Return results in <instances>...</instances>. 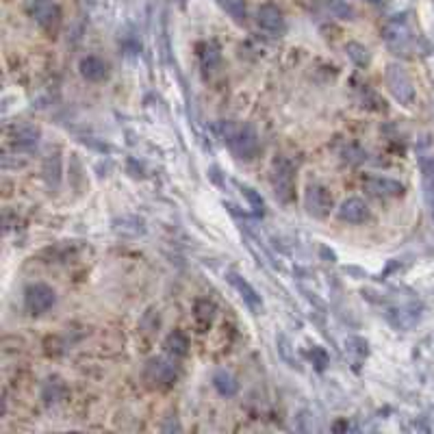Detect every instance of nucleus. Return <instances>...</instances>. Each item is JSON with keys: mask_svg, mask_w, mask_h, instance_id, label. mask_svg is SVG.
<instances>
[{"mask_svg": "<svg viewBox=\"0 0 434 434\" xmlns=\"http://www.w3.org/2000/svg\"><path fill=\"white\" fill-rule=\"evenodd\" d=\"M243 194H245V196L250 198V202H252V204H255V211L263 215V200H261V198H259V196H257L255 191H252L250 187H243Z\"/></svg>", "mask_w": 434, "mask_h": 434, "instance_id": "22", "label": "nucleus"}, {"mask_svg": "<svg viewBox=\"0 0 434 434\" xmlns=\"http://www.w3.org/2000/svg\"><path fill=\"white\" fill-rule=\"evenodd\" d=\"M44 176H46V180H48L50 187H55V189L59 187V180H61V159H59L57 152L46 159V163H44Z\"/></svg>", "mask_w": 434, "mask_h": 434, "instance_id": "18", "label": "nucleus"}, {"mask_svg": "<svg viewBox=\"0 0 434 434\" xmlns=\"http://www.w3.org/2000/svg\"><path fill=\"white\" fill-rule=\"evenodd\" d=\"M213 384H215L217 391H220V395H224V397H233L239 391V382L233 378V374H228L224 369H220L213 376Z\"/></svg>", "mask_w": 434, "mask_h": 434, "instance_id": "16", "label": "nucleus"}, {"mask_svg": "<svg viewBox=\"0 0 434 434\" xmlns=\"http://www.w3.org/2000/svg\"><path fill=\"white\" fill-rule=\"evenodd\" d=\"M384 81H386V87H389V91L393 94V98L397 102L404 104V106L413 104L415 87H413V81H411V77L406 74V69L402 65H395V63L389 65L386 67V74H384Z\"/></svg>", "mask_w": 434, "mask_h": 434, "instance_id": "4", "label": "nucleus"}, {"mask_svg": "<svg viewBox=\"0 0 434 434\" xmlns=\"http://www.w3.org/2000/svg\"><path fill=\"white\" fill-rule=\"evenodd\" d=\"M257 22H259L261 30H265L267 35H274V38H280V35L284 33V28H286L282 11L272 3H265V5L259 7Z\"/></svg>", "mask_w": 434, "mask_h": 434, "instance_id": "8", "label": "nucleus"}, {"mask_svg": "<svg viewBox=\"0 0 434 434\" xmlns=\"http://www.w3.org/2000/svg\"><path fill=\"white\" fill-rule=\"evenodd\" d=\"M269 183L280 202H291L296 198V165L284 157L274 159L269 169Z\"/></svg>", "mask_w": 434, "mask_h": 434, "instance_id": "3", "label": "nucleus"}, {"mask_svg": "<svg viewBox=\"0 0 434 434\" xmlns=\"http://www.w3.org/2000/svg\"><path fill=\"white\" fill-rule=\"evenodd\" d=\"M222 137L226 141V146L233 150L237 159L250 161L255 159L261 150L259 135L250 124L243 122H224L222 124Z\"/></svg>", "mask_w": 434, "mask_h": 434, "instance_id": "1", "label": "nucleus"}, {"mask_svg": "<svg viewBox=\"0 0 434 434\" xmlns=\"http://www.w3.org/2000/svg\"><path fill=\"white\" fill-rule=\"evenodd\" d=\"M347 55L358 63V65H363V63H367V59H369V55H367V48H363L360 44H347Z\"/></svg>", "mask_w": 434, "mask_h": 434, "instance_id": "21", "label": "nucleus"}, {"mask_svg": "<svg viewBox=\"0 0 434 434\" xmlns=\"http://www.w3.org/2000/svg\"><path fill=\"white\" fill-rule=\"evenodd\" d=\"M79 69H81V77H83V79H87V81H91V83H98V81L106 79V74H108V67H106V63H104L100 57H94V55H89V57L81 59Z\"/></svg>", "mask_w": 434, "mask_h": 434, "instance_id": "13", "label": "nucleus"}, {"mask_svg": "<svg viewBox=\"0 0 434 434\" xmlns=\"http://www.w3.org/2000/svg\"><path fill=\"white\" fill-rule=\"evenodd\" d=\"M384 42L395 55H411L417 48V35L406 16H395L384 26Z\"/></svg>", "mask_w": 434, "mask_h": 434, "instance_id": "2", "label": "nucleus"}, {"mask_svg": "<svg viewBox=\"0 0 434 434\" xmlns=\"http://www.w3.org/2000/svg\"><path fill=\"white\" fill-rule=\"evenodd\" d=\"M57 302V294L55 289L42 282H35L30 286H26L24 291V306L30 315H42L46 311H50Z\"/></svg>", "mask_w": 434, "mask_h": 434, "instance_id": "5", "label": "nucleus"}, {"mask_svg": "<svg viewBox=\"0 0 434 434\" xmlns=\"http://www.w3.org/2000/svg\"><path fill=\"white\" fill-rule=\"evenodd\" d=\"M165 347H167V352H169V354H174V356H185V354H187L189 343H187V337H185V335L174 333V335H169V337H167Z\"/></svg>", "mask_w": 434, "mask_h": 434, "instance_id": "19", "label": "nucleus"}, {"mask_svg": "<svg viewBox=\"0 0 434 434\" xmlns=\"http://www.w3.org/2000/svg\"><path fill=\"white\" fill-rule=\"evenodd\" d=\"M198 57H200V63H202L204 69H213L222 59L220 48H217L215 44H211V42H204V44L198 46Z\"/></svg>", "mask_w": 434, "mask_h": 434, "instance_id": "17", "label": "nucleus"}, {"mask_svg": "<svg viewBox=\"0 0 434 434\" xmlns=\"http://www.w3.org/2000/svg\"><path fill=\"white\" fill-rule=\"evenodd\" d=\"M365 191L378 200H386V198H397L404 194V185L400 180H393V178H386V176H369L365 178L363 183Z\"/></svg>", "mask_w": 434, "mask_h": 434, "instance_id": "7", "label": "nucleus"}, {"mask_svg": "<svg viewBox=\"0 0 434 434\" xmlns=\"http://www.w3.org/2000/svg\"><path fill=\"white\" fill-rule=\"evenodd\" d=\"M28 11L35 18V22L42 24L44 28L57 26L59 18H61V9L57 3H52V0H30Z\"/></svg>", "mask_w": 434, "mask_h": 434, "instance_id": "9", "label": "nucleus"}, {"mask_svg": "<svg viewBox=\"0 0 434 434\" xmlns=\"http://www.w3.org/2000/svg\"><path fill=\"white\" fill-rule=\"evenodd\" d=\"M224 7L237 22L245 20V3L243 0H224Z\"/></svg>", "mask_w": 434, "mask_h": 434, "instance_id": "20", "label": "nucleus"}, {"mask_svg": "<svg viewBox=\"0 0 434 434\" xmlns=\"http://www.w3.org/2000/svg\"><path fill=\"white\" fill-rule=\"evenodd\" d=\"M228 282L237 289L239 291V296L243 298V302L250 306V308H255V311H259L261 306H263V302H261V296L255 291V286H252L243 276H239V274H235V272H228Z\"/></svg>", "mask_w": 434, "mask_h": 434, "instance_id": "11", "label": "nucleus"}, {"mask_svg": "<svg viewBox=\"0 0 434 434\" xmlns=\"http://www.w3.org/2000/svg\"><path fill=\"white\" fill-rule=\"evenodd\" d=\"M146 378H148L152 384L161 386V384H169V382H174L176 372H174V367L167 363V360L155 358V360H150V365H148V369H146Z\"/></svg>", "mask_w": 434, "mask_h": 434, "instance_id": "12", "label": "nucleus"}, {"mask_svg": "<svg viewBox=\"0 0 434 434\" xmlns=\"http://www.w3.org/2000/svg\"><path fill=\"white\" fill-rule=\"evenodd\" d=\"M337 217L341 222H347V224H363V222L369 220V206L360 198H347L337 208Z\"/></svg>", "mask_w": 434, "mask_h": 434, "instance_id": "10", "label": "nucleus"}, {"mask_svg": "<svg viewBox=\"0 0 434 434\" xmlns=\"http://www.w3.org/2000/svg\"><path fill=\"white\" fill-rule=\"evenodd\" d=\"M304 206L308 211V215L313 217H326L330 215L333 211V194L328 187L323 185H317V183H311L306 187V194H304Z\"/></svg>", "mask_w": 434, "mask_h": 434, "instance_id": "6", "label": "nucleus"}, {"mask_svg": "<svg viewBox=\"0 0 434 434\" xmlns=\"http://www.w3.org/2000/svg\"><path fill=\"white\" fill-rule=\"evenodd\" d=\"M40 128L38 126H30V124H22L13 130L11 135V143L16 148H33V146H38V141H40Z\"/></svg>", "mask_w": 434, "mask_h": 434, "instance_id": "14", "label": "nucleus"}, {"mask_svg": "<svg viewBox=\"0 0 434 434\" xmlns=\"http://www.w3.org/2000/svg\"><path fill=\"white\" fill-rule=\"evenodd\" d=\"M421 172L425 180V200L430 204V211L434 215V157L421 159Z\"/></svg>", "mask_w": 434, "mask_h": 434, "instance_id": "15", "label": "nucleus"}]
</instances>
